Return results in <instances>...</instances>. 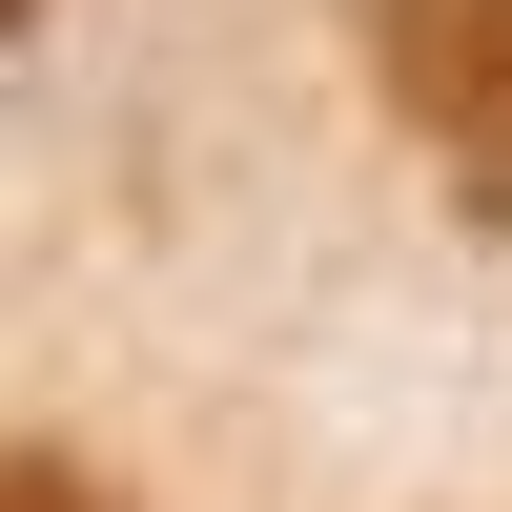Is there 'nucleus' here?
I'll use <instances>...</instances> for the list:
<instances>
[{
    "instance_id": "nucleus-1",
    "label": "nucleus",
    "mask_w": 512,
    "mask_h": 512,
    "mask_svg": "<svg viewBox=\"0 0 512 512\" xmlns=\"http://www.w3.org/2000/svg\"><path fill=\"white\" fill-rule=\"evenodd\" d=\"M369 82H390L410 144L512 226V0H369Z\"/></svg>"
},
{
    "instance_id": "nucleus-2",
    "label": "nucleus",
    "mask_w": 512,
    "mask_h": 512,
    "mask_svg": "<svg viewBox=\"0 0 512 512\" xmlns=\"http://www.w3.org/2000/svg\"><path fill=\"white\" fill-rule=\"evenodd\" d=\"M0 512H123V492L82 472V451H0Z\"/></svg>"
},
{
    "instance_id": "nucleus-3",
    "label": "nucleus",
    "mask_w": 512,
    "mask_h": 512,
    "mask_svg": "<svg viewBox=\"0 0 512 512\" xmlns=\"http://www.w3.org/2000/svg\"><path fill=\"white\" fill-rule=\"evenodd\" d=\"M21 21H41V0H0V41H21Z\"/></svg>"
}]
</instances>
